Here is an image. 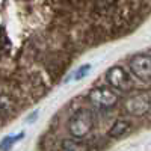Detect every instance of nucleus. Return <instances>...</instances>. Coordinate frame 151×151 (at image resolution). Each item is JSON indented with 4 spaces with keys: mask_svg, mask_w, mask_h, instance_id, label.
<instances>
[{
    "mask_svg": "<svg viewBox=\"0 0 151 151\" xmlns=\"http://www.w3.org/2000/svg\"><path fill=\"white\" fill-rule=\"evenodd\" d=\"M62 151H88V147L76 139H65L62 141Z\"/></svg>",
    "mask_w": 151,
    "mask_h": 151,
    "instance_id": "obj_7",
    "label": "nucleus"
},
{
    "mask_svg": "<svg viewBox=\"0 0 151 151\" xmlns=\"http://www.w3.org/2000/svg\"><path fill=\"white\" fill-rule=\"evenodd\" d=\"M107 80L109 83L116 88V89H125V86L129 83V77H127V73L124 71V68L121 67H112L107 70Z\"/></svg>",
    "mask_w": 151,
    "mask_h": 151,
    "instance_id": "obj_5",
    "label": "nucleus"
},
{
    "mask_svg": "<svg viewBox=\"0 0 151 151\" xmlns=\"http://www.w3.org/2000/svg\"><path fill=\"white\" fill-rule=\"evenodd\" d=\"M23 136H24V133L21 132V133H18V134H12V136L3 137V139L0 141V151H9L15 142H18V141L23 139Z\"/></svg>",
    "mask_w": 151,
    "mask_h": 151,
    "instance_id": "obj_8",
    "label": "nucleus"
},
{
    "mask_svg": "<svg viewBox=\"0 0 151 151\" xmlns=\"http://www.w3.org/2000/svg\"><path fill=\"white\" fill-rule=\"evenodd\" d=\"M132 73L142 80L151 77V55H136L130 60Z\"/></svg>",
    "mask_w": 151,
    "mask_h": 151,
    "instance_id": "obj_3",
    "label": "nucleus"
},
{
    "mask_svg": "<svg viewBox=\"0 0 151 151\" xmlns=\"http://www.w3.org/2000/svg\"><path fill=\"white\" fill-rule=\"evenodd\" d=\"M89 100H91V103L98 106V107H112V106H115L116 103V94L107 89V88H94V89L89 92Z\"/></svg>",
    "mask_w": 151,
    "mask_h": 151,
    "instance_id": "obj_4",
    "label": "nucleus"
},
{
    "mask_svg": "<svg viewBox=\"0 0 151 151\" xmlns=\"http://www.w3.org/2000/svg\"><path fill=\"white\" fill-rule=\"evenodd\" d=\"M124 107L132 115H144L151 107V97L148 92H144V91L132 92L125 100Z\"/></svg>",
    "mask_w": 151,
    "mask_h": 151,
    "instance_id": "obj_2",
    "label": "nucleus"
},
{
    "mask_svg": "<svg viewBox=\"0 0 151 151\" xmlns=\"http://www.w3.org/2000/svg\"><path fill=\"white\" fill-rule=\"evenodd\" d=\"M129 130H130V124L127 121H121L119 119V121H116L115 124L112 125V129L107 132V134H109V137H121Z\"/></svg>",
    "mask_w": 151,
    "mask_h": 151,
    "instance_id": "obj_6",
    "label": "nucleus"
},
{
    "mask_svg": "<svg viewBox=\"0 0 151 151\" xmlns=\"http://www.w3.org/2000/svg\"><path fill=\"white\" fill-rule=\"evenodd\" d=\"M89 71H91V65H89V64H85V65H82V67H79L77 70H76V71L70 76V79H67V82H71V80H82Z\"/></svg>",
    "mask_w": 151,
    "mask_h": 151,
    "instance_id": "obj_9",
    "label": "nucleus"
},
{
    "mask_svg": "<svg viewBox=\"0 0 151 151\" xmlns=\"http://www.w3.org/2000/svg\"><path fill=\"white\" fill-rule=\"evenodd\" d=\"M92 124H94V119H92V115L88 110H77L74 112L70 121H68V130L71 133V136L77 137V139H82L85 137L88 133L92 130Z\"/></svg>",
    "mask_w": 151,
    "mask_h": 151,
    "instance_id": "obj_1",
    "label": "nucleus"
}]
</instances>
